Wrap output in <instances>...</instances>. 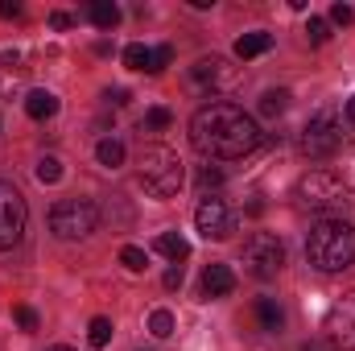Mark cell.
<instances>
[{
  "label": "cell",
  "instance_id": "obj_30",
  "mask_svg": "<svg viewBox=\"0 0 355 351\" xmlns=\"http://www.w3.org/2000/svg\"><path fill=\"white\" fill-rule=\"evenodd\" d=\"M331 21H339V25H352V21H355L352 4H343V0H339V4H335V8H331Z\"/></svg>",
  "mask_w": 355,
  "mask_h": 351
},
{
  "label": "cell",
  "instance_id": "obj_8",
  "mask_svg": "<svg viewBox=\"0 0 355 351\" xmlns=\"http://www.w3.org/2000/svg\"><path fill=\"white\" fill-rule=\"evenodd\" d=\"M25 223H29L25 194H21L12 182H0V248H12V244H21V236H25Z\"/></svg>",
  "mask_w": 355,
  "mask_h": 351
},
{
  "label": "cell",
  "instance_id": "obj_33",
  "mask_svg": "<svg viewBox=\"0 0 355 351\" xmlns=\"http://www.w3.org/2000/svg\"><path fill=\"white\" fill-rule=\"evenodd\" d=\"M103 99H107V103H116V108H124V103H128V91H124V87H116V91H107Z\"/></svg>",
  "mask_w": 355,
  "mask_h": 351
},
{
  "label": "cell",
  "instance_id": "obj_5",
  "mask_svg": "<svg viewBox=\"0 0 355 351\" xmlns=\"http://www.w3.org/2000/svg\"><path fill=\"white\" fill-rule=\"evenodd\" d=\"M99 223V211L91 207L87 198H62L50 207V232L58 240H87Z\"/></svg>",
  "mask_w": 355,
  "mask_h": 351
},
{
  "label": "cell",
  "instance_id": "obj_2",
  "mask_svg": "<svg viewBox=\"0 0 355 351\" xmlns=\"http://www.w3.org/2000/svg\"><path fill=\"white\" fill-rule=\"evenodd\" d=\"M306 261L318 273H343L355 264V228L347 219H322L306 236Z\"/></svg>",
  "mask_w": 355,
  "mask_h": 351
},
{
  "label": "cell",
  "instance_id": "obj_27",
  "mask_svg": "<svg viewBox=\"0 0 355 351\" xmlns=\"http://www.w3.org/2000/svg\"><path fill=\"white\" fill-rule=\"evenodd\" d=\"M120 261H124V268H128V273H145L149 257H145L141 248H132V244H128V248H120Z\"/></svg>",
  "mask_w": 355,
  "mask_h": 351
},
{
  "label": "cell",
  "instance_id": "obj_6",
  "mask_svg": "<svg viewBox=\"0 0 355 351\" xmlns=\"http://www.w3.org/2000/svg\"><path fill=\"white\" fill-rule=\"evenodd\" d=\"M339 145H343V124H339V116H335L331 108L314 112L310 124L302 128V153L314 157V162H327V157L339 153Z\"/></svg>",
  "mask_w": 355,
  "mask_h": 351
},
{
  "label": "cell",
  "instance_id": "obj_7",
  "mask_svg": "<svg viewBox=\"0 0 355 351\" xmlns=\"http://www.w3.org/2000/svg\"><path fill=\"white\" fill-rule=\"evenodd\" d=\"M240 261H244V273H248V277L268 281V277H277L281 264H285V244H281L272 232H257V236H248Z\"/></svg>",
  "mask_w": 355,
  "mask_h": 351
},
{
  "label": "cell",
  "instance_id": "obj_20",
  "mask_svg": "<svg viewBox=\"0 0 355 351\" xmlns=\"http://www.w3.org/2000/svg\"><path fill=\"white\" fill-rule=\"evenodd\" d=\"M268 46H272L268 33H244V37L236 42V54H240V58H257V54H265Z\"/></svg>",
  "mask_w": 355,
  "mask_h": 351
},
{
  "label": "cell",
  "instance_id": "obj_19",
  "mask_svg": "<svg viewBox=\"0 0 355 351\" xmlns=\"http://www.w3.org/2000/svg\"><path fill=\"white\" fill-rule=\"evenodd\" d=\"M95 157H99L103 170H116V166H124V145L112 141V137H103V141L95 145Z\"/></svg>",
  "mask_w": 355,
  "mask_h": 351
},
{
  "label": "cell",
  "instance_id": "obj_34",
  "mask_svg": "<svg viewBox=\"0 0 355 351\" xmlns=\"http://www.w3.org/2000/svg\"><path fill=\"white\" fill-rule=\"evenodd\" d=\"M0 17H21V4H12V0H4V4H0Z\"/></svg>",
  "mask_w": 355,
  "mask_h": 351
},
{
  "label": "cell",
  "instance_id": "obj_17",
  "mask_svg": "<svg viewBox=\"0 0 355 351\" xmlns=\"http://www.w3.org/2000/svg\"><path fill=\"white\" fill-rule=\"evenodd\" d=\"M124 67H128V71L157 75V67H153V50H149V46H141V42H132V46L124 50Z\"/></svg>",
  "mask_w": 355,
  "mask_h": 351
},
{
  "label": "cell",
  "instance_id": "obj_32",
  "mask_svg": "<svg viewBox=\"0 0 355 351\" xmlns=\"http://www.w3.org/2000/svg\"><path fill=\"white\" fill-rule=\"evenodd\" d=\"M178 285H182V264L166 268V289H178Z\"/></svg>",
  "mask_w": 355,
  "mask_h": 351
},
{
  "label": "cell",
  "instance_id": "obj_14",
  "mask_svg": "<svg viewBox=\"0 0 355 351\" xmlns=\"http://www.w3.org/2000/svg\"><path fill=\"white\" fill-rule=\"evenodd\" d=\"M25 112L33 120H54L58 116V95L54 91H29L25 95Z\"/></svg>",
  "mask_w": 355,
  "mask_h": 351
},
{
  "label": "cell",
  "instance_id": "obj_31",
  "mask_svg": "<svg viewBox=\"0 0 355 351\" xmlns=\"http://www.w3.org/2000/svg\"><path fill=\"white\" fill-rule=\"evenodd\" d=\"M170 58H174V50H170V46H157V50H153V67H157V75L170 67Z\"/></svg>",
  "mask_w": 355,
  "mask_h": 351
},
{
  "label": "cell",
  "instance_id": "obj_21",
  "mask_svg": "<svg viewBox=\"0 0 355 351\" xmlns=\"http://www.w3.org/2000/svg\"><path fill=\"white\" fill-rule=\"evenodd\" d=\"M285 108H289V91H265L261 95V116H268V120H277Z\"/></svg>",
  "mask_w": 355,
  "mask_h": 351
},
{
  "label": "cell",
  "instance_id": "obj_37",
  "mask_svg": "<svg viewBox=\"0 0 355 351\" xmlns=\"http://www.w3.org/2000/svg\"><path fill=\"white\" fill-rule=\"evenodd\" d=\"M343 116H347V124H355V95L347 99V108H343Z\"/></svg>",
  "mask_w": 355,
  "mask_h": 351
},
{
  "label": "cell",
  "instance_id": "obj_16",
  "mask_svg": "<svg viewBox=\"0 0 355 351\" xmlns=\"http://www.w3.org/2000/svg\"><path fill=\"white\" fill-rule=\"evenodd\" d=\"M157 252H162L170 264H182L186 257H190V244H186L178 232H162V236H157Z\"/></svg>",
  "mask_w": 355,
  "mask_h": 351
},
{
  "label": "cell",
  "instance_id": "obj_22",
  "mask_svg": "<svg viewBox=\"0 0 355 351\" xmlns=\"http://www.w3.org/2000/svg\"><path fill=\"white\" fill-rule=\"evenodd\" d=\"M87 339H91V348H107L112 343V318H91Z\"/></svg>",
  "mask_w": 355,
  "mask_h": 351
},
{
  "label": "cell",
  "instance_id": "obj_35",
  "mask_svg": "<svg viewBox=\"0 0 355 351\" xmlns=\"http://www.w3.org/2000/svg\"><path fill=\"white\" fill-rule=\"evenodd\" d=\"M50 25H54V29H67V25H71V17H67V12H54V17H50Z\"/></svg>",
  "mask_w": 355,
  "mask_h": 351
},
{
  "label": "cell",
  "instance_id": "obj_24",
  "mask_svg": "<svg viewBox=\"0 0 355 351\" xmlns=\"http://www.w3.org/2000/svg\"><path fill=\"white\" fill-rule=\"evenodd\" d=\"M170 120H174V116H170L166 108H149V112H145V124H141V128H145V132H162V128H170Z\"/></svg>",
  "mask_w": 355,
  "mask_h": 351
},
{
  "label": "cell",
  "instance_id": "obj_11",
  "mask_svg": "<svg viewBox=\"0 0 355 351\" xmlns=\"http://www.w3.org/2000/svg\"><path fill=\"white\" fill-rule=\"evenodd\" d=\"M327 335H331V348L355 351V293H343L331 314H327Z\"/></svg>",
  "mask_w": 355,
  "mask_h": 351
},
{
  "label": "cell",
  "instance_id": "obj_10",
  "mask_svg": "<svg viewBox=\"0 0 355 351\" xmlns=\"http://www.w3.org/2000/svg\"><path fill=\"white\" fill-rule=\"evenodd\" d=\"M190 79L202 91H215V95L240 87V71H236L227 58H198V62L190 67Z\"/></svg>",
  "mask_w": 355,
  "mask_h": 351
},
{
  "label": "cell",
  "instance_id": "obj_23",
  "mask_svg": "<svg viewBox=\"0 0 355 351\" xmlns=\"http://www.w3.org/2000/svg\"><path fill=\"white\" fill-rule=\"evenodd\" d=\"M149 331H153L157 339H170V335H174V314H170V310H153V314H149Z\"/></svg>",
  "mask_w": 355,
  "mask_h": 351
},
{
  "label": "cell",
  "instance_id": "obj_18",
  "mask_svg": "<svg viewBox=\"0 0 355 351\" xmlns=\"http://www.w3.org/2000/svg\"><path fill=\"white\" fill-rule=\"evenodd\" d=\"M87 17H91V25H95V29H116L120 8H116L112 0H95V4L87 8Z\"/></svg>",
  "mask_w": 355,
  "mask_h": 351
},
{
  "label": "cell",
  "instance_id": "obj_28",
  "mask_svg": "<svg viewBox=\"0 0 355 351\" xmlns=\"http://www.w3.org/2000/svg\"><path fill=\"white\" fill-rule=\"evenodd\" d=\"M12 318L21 323V331H37V314H33L29 306H17V310H12Z\"/></svg>",
  "mask_w": 355,
  "mask_h": 351
},
{
  "label": "cell",
  "instance_id": "obj_38",
  "mask_svg": "<svg viewBox=\"0 0 355 351\" xmlns=\"http://www.w3.org/2000/svg\"><path fill=\"white\" fill-rule=\"evenodd\" d=\"M46 351H75V348H62V343H58V348H46Z\"/></svg>",
  "mask_w": 355,
  "mask_h": 351
},
{
  "label": "cell",
  "instance_id": "obj_25",
  "mask_svg": "<svg viewBox=\"0 0 355 351\" xmlns=\"http://www.w3.org/2000/svg\"><path fill=\"white\" fill-rule=\"evenodd\" d=\"M58 178H62V162H58V157H42V162H37V182L54 186Z\"/></svg>",
  "mask_w": 355,
  "mask_h": 351
},
{
  "label": "cell",
  "instance_id": "obj_1",
  "mask_svg": "<svg viewBox=\"0 0 355 351\" xmlns=\"http://www.w3.org/2000/svg\"><path fill=\"white\" fill-rule=\"evenodd\" d=\"M190 141L211 162H240V157H248L261 145V128H257V120L244 108L219 99V103H207V108L194 112Z\"/></svg>",
  "mask_w": 355,
  "mask_h": 351
},
{
  "label": "cell",
  "instance_id": "obj_3",
  "mask_svg": "<svg viewBox=\"0 0 355 351\" xmlns=\"http://www.w3.org/2000/svg\"><path fill=\"white\" fill-rule=\"evenodd\" d=\"M297 207L335 219L339 211L352 207V182L343 174H335V170H310L297 182Z\"/></svg>",
  "mask_w": 355,
  "mask_h": 351
},
{
  "label": "cell",
  "instance_id": "obj_12",
  "mask_svg": "<svg viewBox=\"0 0 355 351\" xmlns=\"http://www.w3.org/2000/svg\"><path fill=\"white\" fill-rule=\"evenodd\" d=\"M232 289H236V273H232L227 264H207V268H202V281H198V293H202V298L215 302V298H227Z\"/></svg>",
  "mask_w": 355,
  "mask_h": 351
},
{
  "label": "cell",
  "instance_id": "obj_26",
  "mask_svg": "<svg viewBox=\"0 0 355 351\" xmlns=\"http://www.w3.org/2000/svg\"><path fill=\"white\" fill-rule=\"evenodd\" d=\"M306 37H310V46H322V42L331 37V25H327L322 17H310V21H306Z\"/></svg>",
  "mask_w": 355,
  "mask_h": 351
},
{
  "label": "cell",
  "instance_id": "obj_13",
  "mask_svg": "<svg viewBox=\"0 0 355 351\" xmlns=\"http://www.w3.org/2000/svg\"><path fill=\"white\" fill-rule=\"evenodd\" d=\"M25 87V67L17 54H0V99H12Z\"/></svg>",
  "mask_w": 355,
  "mask_h": 351
},
{
  "label": "cell",
  "instance_id": "obj_36",
  "mask_svg": "<svg viewBox=\"0 0 355 351\" xmlns=\"http://www.w3.org/2000/svg\"><path fill=\"white\" fill-rule=\"evenodd\" d=\"M302 351H331V343H322V339H310Z\"/></svg>",
  "mask_w": 355,
  "mask_h": 351
},
{
  "label": "cell",
  "instance_id": "obj_4",
  "mask_svg": "<svg viewBox=\"0 0 355 351\" xmlns=\"http://www.w3.org/2000/svg\"><path fill=\"white\" fill-rule=\"evenodd\" d=\"M137 166H141V182H145V190L157 194V198H174L178 190H182V182H186V166H182V157H178L174 149H166V145H145Z\"/></svg>",
  "mask_w": 355,
  "mask_h": 351
},
{
  "label": "cell",
  "instance_id": "obj_29",
  "mask_svg": "<svg viewBox=\"0 0 355 351\" xmlns=\"http://www.w3.org/2000/svg\"><path fill=\"white\" fill-rule=\"evenodd\" d=\"M219 182H223V170H215V166H202V170H198V186H202V190H211V186H219Z\"/></svg>",
  "mask_w": 355,
  "mask_h": 351
},
{
  "label": "cell",
  "instance_id": "obj_9",
  "mask_svg": "<svg viewBox=\"0 0 355 351\" xmlns=\"http://www.w3.org/2000/svg\"><path fill=\"white\" fill-rule=\"evenodd\" d=\"M194 228L207 236V240H227L236 232V219H232V207L219 198V194H207L194 211Z\"/></svg>",
  "mask_w": 355,
  "mask_h": 351
},
{
  "label": "cell",
  "instance_id": "obj_15",
  "mask_svg": "<svg viewBox=\"0 0 355 351\" xmlns=\"http://www.w3.org/2000/svg\"><path fill=\"white\" fill-rule=\"evenodd\" d=\"M257 323H261V331H281L285 327V310L277 306V298H257Z\"/></svg>",
  "mask_w": 355,
  "mask_h": 351
}]
</instances>
